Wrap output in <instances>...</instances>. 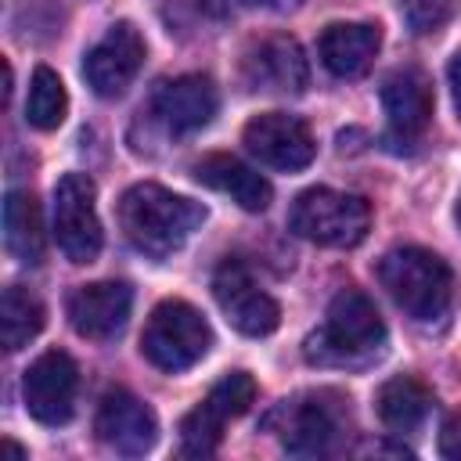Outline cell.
<instances>
[{
    "label": "cell",
    "instance_id": "6da1fadb",
    "mask_svg": "<svg viewBox=\"0 0 461 461\" xmlns=\"http://www.w3.org/2000/svg\"><path fill=\"white\" fill-rule=\"evenodd\" d=\"M303 353L321 367H367L385 353V321L360 288H342Z\"/></svg>",
    "mask_w": 461,
    "mask_h": 461
},
{
    "label": "cell",
    "instance_id": "7a4b0ae2",
    "mask_svg": "<svg viewBox=\"0 0 461 461\" xmlns=\"http://www.w3.org/2000/svg\"><path fill=\"white\" fill-rule=\"evenodd\" d=\"M205 223V209L184 194H173L158 184H133L119 198V227L133 249L144 256L166 259L173 256L198 227Z\"/></svg>",
    "mask_w": 461,
    "mask_h": 461
},
{
    "label": "cell",
    "instance_id": "3957f363",
    "mask_svg": "<svg viewBox=\"0 0 461 461\" xmlns=\"http://www.w3.org/2000/svg\"><path fill=\"white\" fill-rule=\"evenodd\" d=\"M378 281L389 292V299L414 321L429 324L439 321L450 310L454 299V274L450 267L418 245L393 249L378 259Z\"/></svg>",
    "mask_w": 461,
    "mask_h": 461
},
{
    "label": "cell",
    "instance_id": "277c9868",
    "mask_svg": "<svg viewBox=\"0 0 461 461\" xmlns=\"http://www.w3.org/2000/svg\"><path fill=\"white\" fill-rule=\"evenodd\" d=\"M288 227L328 249H353L367 238L371 227V205L360 194L331 191V187H310L292 202Z\"/></svg>",
    "mask_w": 461,
    "mask_h": 461
},
{
    "label": "cell",
    "instance_id": "5b68a950",
    "mask_svg": "<svg viewBox=\"0 0 461 461\" xmlns=\"http://www.w3.org/2000/svg\"><path fill=\"white\" fill-rule=\"evenodd\" d=\"M212 346V328L209 321L184 299H166L151 310L144 335H140V353L158 367V371H187L194 367Z\"/></svg>",
    "mask_w": 461,
    "mask_h": 461
},
{
    "label": "cell",
    "instance_id": "8992f818",
    "mask_svg": "<svg viewBox=\"0 0 461 461\" xmlns=\"http://www.w3.org/2000/svg\"><path fill=\"white\" fill-rule=\"evenodd\" d=\"M252 400H256L252 375H245V371L223 375L205 393V400L191 414H184V421H180V454H187V457H209V454H216L227 421L241 418L252 407Z\"/></svg>",
    "mask_w": 461,
    "mask_h": 461
},
{
    "label": "cell",
    "instance_id": "52a82bcc",
    "mask_svg": "<svg viewBox=\"0 0 461 461\" xmlns=\"http://www.w3.org/2000/svg\"><path fill=\"white\" fill-rule=\"evenodd\" d=\"M97 187L86 173H65L54 184V238L72 263H94L101 252Z\"/></svg>",
    "mask_w": 461,
    "mask_h": 461
},
{
    "label": "cell",
    "instance_id": "ba28073f",
    "mask_svg": "<svg viewBox=\"0 0 461 461\" xmlns=\"http://www.w3.org/2000/svg\"><path fill=\"white\" fill-rule=\"evenodd\" d=\"M212 295L216 306L223 310L227 324L249 339H263L277 328L281 321V306L270 292H263L256 285V277L249 274V267L241 259H223L212 274Z\"/></svg>",
    "mask_w": 461,
    "mask_h": 461
},
{
    "label": "cell",
    "instance_id": "9c48e42d",
    "mask_svg": "<svg viewBox=\"0 0 461 461\" xmlns=\"http://www.w3.org/2000/svg\"><path fill=\"white\" fill-rule=\"evenodd\" d=\"M76 389H79V371L65 349L40 353L22 378L25 411L40 425H65L76 411Z\"/></svg>",
    "mask_w": 461,
    "mask_h": 461
},
{
    "label": "cell",
    "instance_id": "30bf717a",
    "mask_svg": "<svg viewBox=\"0 0 461 461\" xmlns=\"http://www.w3.org/2000/svg\"><path fill=\"white\" fill-rule=\"evenodd\" d=\"M241 140H245L249 155H256L263 166L281 169V173L306 169L317 155L310 126L288 112H263V115L249 119L241 130Z\"/></svg>",
    "mask_w": 461,
    "mask_h": 461
},
{
    "label": "cell",
    "instance_id": "8fae6325",
    "mask_svg": "<svg viewBox=\"0 0 461 461\" xmlns=\"http://www.w3.org/2000/svg\"><path fill=\"white\" fill-rule=\"evenodd\" d=\"M267 425H277L281 447L295 457H324L335 450L342 425L331 403H324V396H299V400H285Z\"/></svg>",
    "mask_w": 461,
    "mask_h": 461
},
{
    "label": "cell",
    "instance_id": "7c38bea8",
    "mask_svg": "<svg viewBox=\"0 0 461 461\" xmlns=\"http://www.w3.org/2000/svg\"><path fill=\"white\" fill-rule=\"evenodd\" d=\"M144 65V40L130 22H115L83 58L86 86L97 97H119Z\"/></svg>",
    "mask_w": 461,
    "mask_h": 461
},
{
    "label": "cell",
    "instance_id": "4fadbf2b",
    "mask_svg": "<svg viewBox=\"0 0 461 461\" xmlns=\"http://www.w3.org/2000/svg\"><path fill=\"white\" fill-rule=\"evenodd\" d=\"M382 104L389 119V140L396 148H411L432 122V83L421 68H396L382 83Z\"/></svg>",
    "mask_w": 461,
    "mask_h": 461
},
{
    "label": "cell",
    "instance_id": "5bb4252c",
    "mask_svg": "<svg viewBox=\"0 0 461 461\" xmlns=\"http://www.w3.org/2000/svg\"><path fill=\"white\" fill-rule=\"evenodd\" d=\"M216 86L209 76H176L162 79L151 94V115L169 137H187L212 122L216 115Z\"/></svg>",
    "mask_w": 461,
    "mask_h": 461
},
{
    "label": "cell",
    "instance_id": "9a60e30c",
    "mask_svg": "<svg viewBox=\"0 0 461 461\" xmlns=\"http://www.w3.org/2000/svg\"><path fill=\"white\" fill-rule=\"evenodd\" d=\"M94 432L108 450L126 454V457H140L155 447L158 421L144 400H137L126 389H112V393H104V400L97 407Z\"/></svg>",
    "mask_w": 461,
    "mask_h": 461
},
{
    "label": "cell",
    "instance_id": "2e32d148",
    "mask_svg": "<svg viewBox=\"0 0 461 461\" xmlns=\"http://www.w3.org/2000/svg\"><path fill=\"white\" fill-rule=\"evenodd\" d=\"M241 79L249 83V90L303 94L310 83V65H306L303 47L292 36H267L245 50Z\"/></svg>",
    "mask_w": 461,
    "mask_h": 461
},
{
    "label": "cell",
    "instance_id": "e0dca14e",
    "mask_svg": "<svg viewBox=\"0 0 461 461\" xmlns=\"http://www.w3.org/2000/svg\"><path fill=\"white\" fill-rule=\"evenodd\" d=\"M130 306H133L130 285H122V281H94V285H79L68 295V321H72L76 335L104 342V339H115L126 328Z\"/></svg>",
    "mask_w": 461,
    "mask_h": 461
},
{
    "label": "cell",
    "instance_id": "ac0fdd59",
    "mask_svg": "<svg viewBox=\"0 0 461 461\" xmlns=\"http://www.w3.org/2000/svg\"><path fill=\"white\" fill-rule=\"evenodd\" d=\"M378 47H382V29L371 22H331L317 40L324 68L339 79L364 76L378 54Z\"/></svg>",
    "mask_w": 461,
    "mask_h": 461
},
{
    "label": "cell",
    "instance_id": "d6986e66",
    "mask_svg": "<svg viewBox=\"0 0 461 461\" xmlns=\"http://www.w3.org/2000/svg\"><path fill=\"white\" fill-rule=\"evenodd\" d=\"M194 180L220 191V194H230L249 212H263L270 205V194H274L270 184L234 155H205L194 166Z\"/></svg>",
    "mask_w": 461,
    "mask_h": 461
},
{
    "label": "cell",
    "instance_id": "ffe728a7",
    "mask_svg": "<svg viewBox=\"0 0 461 461\" xmlns=\"http://www.w3.org/2000/svg\"><path fill=\"white\" fill-rule=\"evenodd\" d=\"M4 241L11 256L25 267L43 263L47 238H43V216L29 191H7L4 198Z\"/></svg>",
    "mask_w": 461,
    "mask_h": 461
},
{
    "label": "cell",
    "instance_id": "44dd1931",
    "mask_svg": "<svg viewBox=\"0 0 461 461\" xmlns=\"http://www.w3.org/2000/svg\"><path fill=\"white\" fill-rule=\"evenodd\" d=\"M378 418L389 432H414L425 425L436 396L425 382L411 378V375H396L378 389Z\"/></svg>",
    "mask_w": 461,
    "mask_h": 461
},
{
    "label": "cell",
    "instance_id": "7402d4cb",
    "mask_svg": "<svg viewBox=\"0 0 461 461\" xmlns=\"http://www.w3.org/2000/svg\"><path fill=\"white\" fill-rule=\"evenodd\" d=\"M43 328V303L36 295H29L25 288H4L0 299V335H4V349H22L29 346Z\"/></svg>",
    "mask_w": 461,
    "mask_h": 461
},
{
    "label": "cell",
    "instance_id": "603a6c76",
    "mask_svg": "<svg viewBox=\"0 0 461 461\" xmlns=\"http://www.w3.org/2000/svg\"><path fill=\"white\" fill-rule=\"evenodd\" d=\"M65 112H68L65 83L58 79L54 68L40 65V68L32 72L29 101H25V119H29V126H36V130H58V126L65 122Z\"/></svg>",
    "mask_w": 461,
    "mask_h": 461
},
{
    "label": "cell",
    "instance_id": "cb8c5ba5",
    "mask_svg": "<svg viewBox=\"0 0 461 461\" xmlns=\"http://www.w3.org/2000/svg\"><path fill=\"white\" fill-rule=\"evenodd\" d=\"M450 11H454V0H400V14L411 25V32H418V36L447 25Z\"/></svg>",
    "mask_w": 461,
    "mask_h": 461
},
{
    "label": "cell",
    "instance_id": "d4e9b609",
    "mask_svg": "<svg viewBox=\"0 0 461 461\" xmlns=\"http://www.w3.org/2000/svg\"><path fill=\"white\" fill-rule=\"evenodd\" d=\"M439 454L447 461H461V411L443 425V432H439Z\"/></svg>",
    "mask_w": 461,
    "mask_h": 461
},
{
    "label": "cell",
    "instance_id": "484cf974",
    "mask_svg": "<svg viewBox=\"0 0 461 461\" xmlns=\"http://www.w3.org/2000/svg\"><path fill=\"white\" fill-rule=\"evenodd\" d=\"M447 79H450V94H454V108H457V119H461V50L450 58L447 65Z\"/></svg>",
    "mask_w": 461,
    "mask_h": 461
},
{
    "label": "cell",
    "instance_id": "4316f807",
    "mask_svg": "<svg viewBox=\"0 0 461 461\" xmlns=\"http://www.w3.org/2000/svg\"><path fill=\"white\" fill-rule=\"evenodd\" d=\"M241 4H249V7H263V11H292V7H299L303 0H241Z\"/></svg>",
    "mask_w": 461,
    "mask_h": 461
},
{
    "label": "cell",
    "instance_id": "83f0119b",
    "mask_svg": "<svg viewBox=\"0 0 461 461\" xmlns=\"http://www.w3.org/2000/svg\"><path fill=\"white\" fill-rule=\"evenodd\" d=\"M4 447H7V450H11V454H14V457H25V450H22V447H18V443H11V439H4Z\"/></svg>",
    "mask_w": 461,
    "mask_h": 461
},
{
    "label": "cell",
    "instance_id": "f1b7e54d",
    "mask_svg": "<svg viewBox=\"0 0 461 461\" xmlns=\"http://www.w3.org/2000/svg\"><path fill=\"white\" fill-rule=\"evenodd\" d=\"M457 223H461V194H457Z\"/></svg>",
    "mask_w": 461,
    "mask_h": 461
}]
</instances>
